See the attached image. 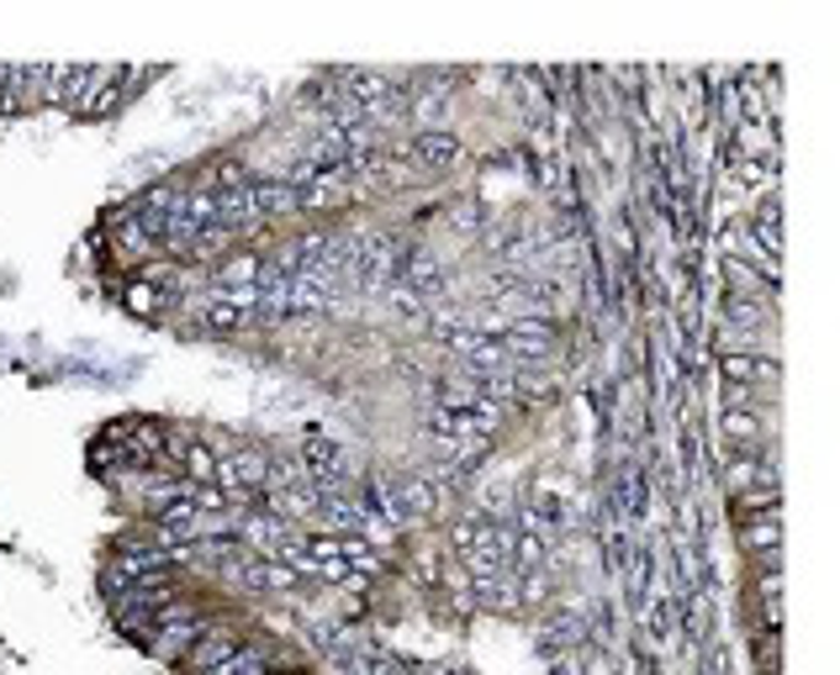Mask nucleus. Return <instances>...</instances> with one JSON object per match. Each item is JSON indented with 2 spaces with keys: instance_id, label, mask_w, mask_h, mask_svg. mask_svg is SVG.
I'll return each instance as SVG.
<instances>
[{
  "instance_id": "f8f14e48",
  "label": "nucleus",
  "mask_w": 840,
  "mask_h": 675,
  "mask_svg": "<svg viewBox=\"0 0 840 675\" xmlns=\"http://www.w3.org/2000/svg\"><path fill=\"white\" fill-rule=\"evenodd\" d=\"M260 265H265L260 254H233L228 265L217 269V286H211V291L222 295V291H243V286H260Z\"/></svg>"
},
{
  "instance_id": "4be33fe9",
  "label": "nucleus",
  "mask_w": 840,
  "mask_h": 675,
  "mask_svg": "<svg viewBox=\"0 0 840 675\" xmlns=\"http://www.w3.org/2000/svg\"><path fill=\"white\" fill-rule=\"evenodd\" d=\"M724 428H729L735 439H750V433H756V417H750V411H724Z\"/></svg>"
},
{
  "instance_id": "1a4fd4ad",
  "label": "nucleus",
  "mask_w": 840,
  "mask_h": 675,
  "mask_svg": "<svg viewBox=\"0 0 840 675\" xmlns=\"http://www.w3.org/2000/svg\"><path fill=\"white\" fill-rule=\"evenodd\" d=\"M323 507V491L307 480V486H291V491H271V512L286 517V523H307L312 512Z\"/></svg>"
},
{
  "instance_id": "412c9836",
  "label": "nucleus",
  "mask_w": 840,
  "mask_h": 675,
  "mask_svg": "<svg viewBox=\"0 0 840 675\" xmlns=\"http://www.w3.org/2000/svg\"><path fill=\"white\" fill-rule=\"evenodd\" d=\"M254 671H260V654H254V649H239L233 660H222V665L207 675H254Z\"/></svg>"
},
{
  "instance_id": "9d476101",
  "label": "nucleus",
  "mask_w": 840,
  "mask_h": 675,
  "mask_svg": "<svg viewBox=\"0 0 840 675\" xmlns=\"http://www.w3.org/2000/svg\"><path fill=\"white\" fill-rule=\"evenodd\" d=\"M740 538H746V549L756 559H767L772 570H778V549H782V517H746V528H740Z\"/></svg>"
},
{
  "instance_id": "ddd939ff",
  "label": "nucleus",
  "mask_w": 840,
  "mask_h": 675,
  "mask_svg": "<svg viewBox=\"0 0 840 675\" xmlns=\"http://www.w3.org/2000/svg\"><path fill=\"white\" fill-rule=\"evenodd\" d=\"M720 375L729 381H746V375H761V381H778V359H750V353H724Z\"/></svg>"
},
{
  "instance_id": "2eb2a0df",
  "label": "nucleus",
  "mask_w": 840,
  "mask_h": 675,
  "mask_svg": "<svg viewBox=\"0 0 840 675\" xmlns=\"http://www.w3.org/2000/svg\"><path fill=\"white\" fill-rule=\"evenodd\" d=\"M181 454H185V470H191V480L196 486H217V454H211L207 443H181Z\"/></svg>"
},
{
  "instance_id": "a211bd4d",
  "label": "nucleus",
  "mask_w": 840,
  "mask_h": 675,
  "mask_svg": "<svg viewBox=\"0 0 840 675\" xmlns=\"http://www.w3.org/2000/svg\"><path fill=\"white\" fill-rule=\"evenodd\" d=\"M540 565H544V538L523 528V538H518V555H513V575H529V570H540Z\"/></svg>"
},
{
  "instance_id": "39448f33",
  "label": "nucleus",
  "mask_w": 840,
  "mask_h": 675,
  "mask_svg": "<svg viewBox=\"0 0 840 675\" xmlns=\"http://www.w3.org/2000/svg\"><path fill=\"white\" fill-rule=\"evenodd\" d=\"M239 538L254 549V555H260V549H265V555H275V549L291 538V523H286V517H275V512H239Z\"/></svg>"
},
{
  "instance_id": "5701e85b",
  "label": "nucleus",
  "mask_w": 840,
  "mask_h": 675,
  "mask_svg": "<svg viewBox=\"0 0 840 675\" xmlns=\"http://www.w3.org/2000/svg\"><path fill=\"white\" fill-rule=\"evenodd\" d=\"M729 317H735V323H756V317H761V306H756V301H735V306H729Z\"/></svg>"
},
{
  "instance_id": "f3484780",
  "label": "nucleus",
  "mask_w": 840,
  "mask_h": 675,
  "mask_svg": "<svg viewBox=\"0 0 840 675\" xmlns=\"http://www.w3.org/2000/svg\"><path fill=\"white\" fill-rule=\"evenodd\" d=\"M202 317H207V327H222V333H233V327L260 323L254 312H239V306H228V301H217V295L207 301V312H202Z\"/></svg>"
},
{
  "instance_id": "f03ea898",
  "label": "nucleus",
  "mask_w": 840,
  "mask_h": 675,
  "mask_svg": "<svg viewBox=\"0 0 840 675\" xmlns=\"http://www.w3.org/2000/svg\"><path fill=\"white\" fill-rule=\"evenodd\" d=\"M344 95L365 112V121L396 117V112H402V85L387 80V74H370V69H349V74H344Z\"/></svg>"
},
{
  "instance_id": "f257e3e1",
  "label": "nucleus",
  "mask_w": 840,
  "mask_h": 675,
  "mask_svg": "<svg viewBox=\"0 0 840 675\" xmlns=\"http://www.w3.org/2000/svg\"><path fill=\"white\" fill-rule=\"evenodd\" d=\"M396 275H402V254H396V243L391 237H365L360 243V259H355V286L370 295H387L396 286Z\"/></svg>"
},
{
  "instance_id": "aec40b11",
  "label": "nucleus",
  "mask_w": 840,
  "mask_h": 675,
  "mask_svg": "<svg viewBox=\"0 0 840 675\" xmlns=\"http://www.w3.org/2000/svg\"><path fill=\"white\" fill-rule=\"evenodd\" d=\"M122 295H127V306H133V312H143V317H153V312H159V291H153V286H143V280H133Z\"/></svg>"
},
{
  "instance_id": "dca6fc26",
  "label": "nucleus",
  "mask_w": 840,
  "mask_h": 675,
  "mask_svg": "<svg viewBox=\"0 0 840 675\" xmlns=\"http://www.w3.org/2000/svg\"><path fill=\"white\" fill-rule=\"evenodd\" d=\"M396 501H402L407 512H434V501H439V491H434V480H423V475H413V480H402V486H396Z\"/></svg>"
},
{
  "instance_id": "6ab92c4d",
  "label": "nucleus",
  "mask_w": 840,
  "mask_h": 675,
  "mask_svg": "<svg viewBox=\"0 0 840 675\" xmlns=\"http://www.w3.org/2000/svg\"><path fill=\"white\" fill-rule=\"evenodd\" d=\"M387 301H391V312H396V317H413V323H418V317H428V301H423L418 291H407L402 280L387 291Z\"/></svg>"
},
{
  "instance_id": "20e7f679",
  "label": "nucleus",
  "mask_w": 840,
  "mask_h": 675,
  "mask_svg": "<svg viewBox=\"0 0 840 675\" xmlns=\"http://www.w3.org/2000/svg\"><path fill=\"white\" fill-rule=\"evenodd\" d=\"M503 349H508V359L518 364H540L544 353H555V327H550V317H508L503 323Z\"/></svg>"
},
{
  "instance_id": "6e6552de",
  "label": "nucleus",
  "mask_w": 840,
  "mask_h": 675,
  "mask_svg": "<svg viewBox=\"0 0 840 675\" xmlns=\"http://www.w3.org/2000/svg\"><path fill=\"white\" fill-rule=\"evenodd\" d=\"M239 649L243 644H239V633H233V628H207V633L196 639V649H191V665L207 675V671H217L222 660H233Z\"/></svg>"
},
{
  "instance_id": "4468645a",
  "label": "nucleus",
  "mask_w": 840,
  "mask_h": 675,
  "mask_svg": "<svg viewBox=\"0 0 840 675\" xmlns=\"http://www.w3.org/2000/svg\"><path fill=\"white\" fill-rule=\"evenodd\" d=\"M149 248H153V237L143 233L138 222H133V211H122V228H117V254H122V259H133V265H138V259H149Z\"/></svg>"
},
{
  "instance_id": "9b49d317",
  "label": "nucleus",
  "mask_w": 840,
  "mask_h": 675,
  "mask_svg": "<svg viewBox=\"0 0 840 675\" xmlns=\"http://www.w3.org/2000/svg\"><path fill=\"white\" fill-rule=\"evenodd\" d=\"M254 201H260V217H291L301 211V190H291L286 179H254Z\"/></svg>"
},
{
  "instance_id": "0eeeda50",
  "label": "nucleus",
  "mask_w": 840,
  "mask_h": 675,
  "mask_svg": "<svg viewBox=\"0 0 840 675\" xmlns=\"http://www.w3.org/2000/svg\"><path fill=\"white\" fill-rule=\"evenodd\" d=\"M402 275H407V291H418L423 301H439V295H445V269H439L434 254H423V248H413V254L402 259Z\"/></svg>"
},
{
  "instance_id": "423d86ee",
  "label": "nucleus",
  "mask_w": 840,
  "mask_h": 675,
  "mask_svg": "<svg viewBox=\"0 0 840 675\" xmlns=\"http://www.w3.org/2000/svg\"><path fill=\"white\" fill-rule=\"evenodd\" d=\"M413 153H418L423 170H450L454 159H460V138L445 132V127H423L418 138H413Z\"/></svg>"
},
{
  "instance_id": "7ed1b4c3",
  "label": "nucleus",
  "mask_w": 840,
  "mask_h": 675,
  "mask_svg": "<svg viewBox=\"0 0 840 675\" xmlns=\"http://www.w3.org/2000/svg\"><path fill=\"white\" fill-rule=\"evenodd\" d=\"M301 465H307V480L323 491V497H338L344 486H349V454L329 439H307L301 443Z\"/></svg>"
}]
</instances>
